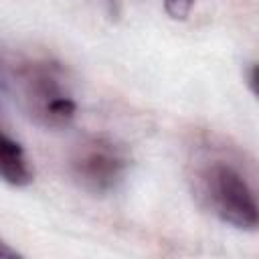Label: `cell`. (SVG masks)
Masks as SVG:
<instances>
[{
    "mask_svg": "<svg viewBox=\"0 0 259 259\" xmlns=\"http://www.w3.org/2000/svg\"><path fill=\"white\" fill-rule=\"evenodd\" d=\"M22 113L45 130L67 127L77 113L65 69L51 59H28L16 65L8 81Z\"/></svg>",
    "mask_w": 259,
    "mask_h": 259,
    "instance_id": "cell-1",
    "label": "cell"
},
{
    "mask_svg": "<svg viewBox=\"0 0 259 259\" xmlns=\"http://www.w3.org/2000/svg\"><path fill=\"white\" fill-rule=\"evenodd\" d=\"M200 186L210 210L223 223L241 231L259 229V194L237 166L210 162L200 174Z\"/></svg>",
    "mask_w": 259,
    "mask_h": 259,
    "instance_id": "cell-2",
    "label": "cell"
},
{
    "mask_svg": "<svg viewBox=\"0 0 259 259\" xmlns=\"http://www.w3.org/2000/svg\"><path fill=\"white\" fill-rule=\"evenodd\" d=\"M73 180L91 194H107L119 186L127 170V156L105 138H87L71 154Z\"/></svg>",
    "mask_w": 259,
    "mask_h": 259,
    "instance_id": "cell-3",
    "label": "cell"
},
{
    "mask_svg": "<svg viewBox=\"0 0 259 259\" xmlns=\"http://www.w3.org/2000/svg\"><path fill=\"white\" fill-rule=\"evenodd\" d=\"M0 174L6 184L16 188L30 184L34 176L22 146L12 140L6 132H2L0 136Z\"/></svg>",
    "mask_w": 259,
    "mask_h": 259,
    "instance_id": "cell-4",
    "label": "cell"
},
{
    "mask_svg": "<svg viewBox=\"0 0 259 259\" xmlns=\"http://www.w3.org/2000/svg\"><path fill=\"white\" fill-rule=\"evenodd\" d=\"M192 4H194V0H164V10L168 12L170 18L184 20V18H188Z\"/></svg>",
    "mask_w": 259,
    "mask_h": 259,
    "instance_id": "cell-5",
    "label": "cell"
},
{
    "mask_svg": "<svg viewBox=\"0 0 259 259\" xmlns=\"http://www.w3.org/2000/svg\"><path fill=\"white\" fill-rule=\"evenodd\" d=\"M249 87L259 97V65H253L249 69Z\"/></svg>",
    "mask_w": 259,
    "mask_h": 259,
    "instance_id": "cell-6",
    "label": "cell"
},
{
    "mask_svg": "<svg viewBox=\"0 0 259 259\" xmlns=\"http://www.w3.org/2000/svg\"><path fill=\"white\" fill-rule=\"evenodd\" d=\"M103 2L107 4V10H109L111 16H117L119 14V2L121 0H103Z\"/></svg>",
    "mask_w": 259,
    "mask_h": 259,
    "instance_id": "cell-7",
    "label": "cell"
}]
</instances>
